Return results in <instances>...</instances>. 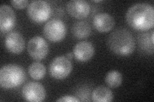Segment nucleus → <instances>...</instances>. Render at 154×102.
Returning <instances> with one entry per match:
<instances>
[{
	"instance_id": "obj_9",
	"label": "nucleus",
	"mask_w": 154,
	"mask_h": 102,
	"mask_svg": "<svg viewBox=\"0 0 154 102\" xmlns=\"http://www.w3.org/2000/svg\"><path fill=\"white\" fill-rule=\"evenodd\" d=\"M16 16L12 8L7 4L0 7V29L2 32L12 30L16 25Z\"/></svg>"
},
{
	"instance_id": "obj_15",
	"label": "nucleus",
	"mask_w": 154,
	"mask_h": 102,
	"mask_svg": "<svg viewBox=\"0 0 154 102\" xmlns=\"http://www.w3.org/2000/svg\"><path fill=\"white\" fill-rule=\"evenodd\" d=\"M73 35L79 39H83L89 36L91 33V26L87 22L79 21L75 22L71 28Z\"/></svg>"
},
{
	"instance_id": "obj_18",
	"label": "nucleus",
	"mask_w": 154,
	"mask_h": 102,
	"mask_svg": "<svg viewBox=\"0 0 154 102\" xmlns=\"http://www.w3.org/2000/svg\"><path fill=\"white\" fill-rule=\"evenodd\" d=\"M150 35L148 33H141L138 36V42L143 51L153 54V43L152 42Z\"/></svg>"
},
{
	"instance_id": "obj_17",
	"label": "nucleus",
	"mask_w": 154,
	"mask_h": 102,
	"mask_svg": "<svg viewBox=\"0 0 154 102\" xmlns=\"http://www.w3.org/2000/svg\"><path fill=\"white\" fill-rule=\"evenodd\" d=\"M123 77L121 73L117 70L109 71L105 76V82L108 86L112 88H116L122 84Z\"/></svg>"
},
{
	"instance_id": "obj_10",
	"label": "nucleus",
	"mask_w": 154,
	"mask_h": 102,
	"mask_svg": "<svg viewBox=\"0 0 154 102\" xmlns=\"http://www.w3.org/2000/svg\"><path fill=\"white\" fill-rule=\"evenodd\" d=\"M67 10L70 15L76 19H84L90 13L89 4L84 0H71L66 4Z\"/></svg>"
},
{
	"instance_id": "obj_13",
	"label": "nucleus",
	"mask_w": 154,
	"mask_h": 102,
	"mask_svg": "<svg viewBox=\"0 0 154 102\" xmlns=\"http://www.w3.org/2000/svg\"><path fill=\"white\" fill-rule=\"evenodd\" d=\"M115 24L114 18L108 13H99L94 17L93 25L96 30L106 33L110 31Z\"/></svg>"
},
{
	"instance_id": "obj_22",
	"label": "nucleus",
	"mask_w": 154,
	"mask_h": 102,
	"mask_svg": "<svg viewBox=\"0 0 154 102\" xmlns=\"http://www.w3.org/2000/svg\"><path fill=\"white\" fill-rule=\"evenodd\" d=\"M94 2H96V3H99V2H102V1H99V0H98V1H94Z\"/></svg>"
},
{
	"instance_id": "obj_12",
	"label": "nucleus",
	"mask_w": 154,
	"mask_h": 102,
	"mask_svg": "<svg viewBox=\"0 0 154 102\" xmlns=\"http://www.w3.org/2000/svg\"><path fill=\"white\" fill-rule=\"evenodd\" d=\"M7 50L13 54H20L25 48V40L18 32H11L5 38V42Z\"/></svg>"
},
{
	"instance_id": "obj_20",
	"label": "nucleus",
	"mask_w": 154,
	"mask_h": 102,
	"mask_svg": "<svg viewBox=\"0 0 154 102\" xmlns=\"http://www.w3.org/2000/svg\"><path fill=\"white\" fill-rule=\"evenodd\" d=\"M58 102H79L80 100H79L76 97L70 95H66L60 97L59 99L57 100Z\"/></svg>"
},
{
	"instance_id": "obj_11",
	"label": "nucleus",
	"mask_w": 154,
	"mask_h": 102,
	"mask_svg": "<svg viewBox=\"0 0 154 102\" xmlns=\"http://www.w3.org/2000/svg\"><path fill=\"white\" fill-rule=\"evenodd\" d=\"M94 54V48L91 42L83 41L76 43L73 49L75 59L80 62L90 60Z\"/></svg>"
},
{
	"instance_id": "obj_4",
	"label": "nucleus",
	"mask_w": 154,
	"mask_h": 102,
	"mask_svg": "<svg viewBox=\"0 0 154 102\" xmlns=\"http://www.w3.org/2000/svg\"><path fill=\"white\" fill-rule=\"evenodd\" d=\"M28 17L37 23L45 22L50 18L51 10L50 4L42 0L33 1L28 4L27 10Z\"/></svg>"
},
{
	"instance_id": "obj_1",
	"label": "nucleus",
	"mask_w": 154,
	"mask_h": 102,
	"mask_svg": "<svg viewBox=\"0 0 154 102\" xmlns=\"http://www.w3.org/2000/svg\"><path fill=\"white\" fill-rule=\"evenodd\" d=\"M126 21L128 25L134 30H150L154 25L153 7L145 3L135 4L127 10Z\"/></svg>"
},
{
	"instance_id": "obj_2",
	"label": "nucleus",
	"mask_w": 154,
	"mask_h": 102,
	"mask_svg": "<svg viewBox=\"0 0 154 102\" xmlns=\"http://www.w3.org/2000/svg\"><path fill=\"white\" fill-rule=\"evenodd\" d=\"M109 48L119 56L131 54L136 47L132 33L125 28H118L110 34L107 39Z\"/></svg>"
},
{
	"instance_id": "obj_6",
	"label": "nucleus",
	"mask_w": 154,
	"mask_h": 102,
	"mask_svg": "<svg viewBox=\"0 0 154 102\" xmlns=\"http://www.w3.org/2000/svg\"><path fill=\"white\" fill-rule=\"evenodd\" d=\"M73 69V65L65 56H58L53 60L49 66L51 76L56 79H64L68 76Z\"/></svg>"
},
{
	"instance_id": "obj_14",
	"label": "nucleus",
	"mask_w": 154,
	"mask_h": 102,
	"mask_svg": "<svg viewBox=\"0 0 154 102\" xmlns=\"http://www.w3.org/2000/svg\"><path fill=\"white\" fill-rule=\"evenodd\" d=\"M92 99L95 102H109L113 99V94L108 87L100 86L94 89Z\"/></svg>"
},
{
	"instance_id": "obj_21",
	"label": "nucleus",
	"mask_w": 154,
	"mask_h": 102,
	"mask_svg": "<svg viewBox=\"0 0 154 102\" xmlns=\"http://www.w3.org/2000/svg\"><path fill=\"white\" fill-rule=\"evenodd\" d=\"M66 57L67 58V59H69V60H71L72 58H73V54H72L71 52H69V53H67V54H66Z\"/></svg>"
},
{
	"instance_id": "obj_19",
	"label": "nucleus",
	"mask_w": 154,
	"mask_h": 102,
	"mask_svg": "<svg viewBox=\"0 0 154 102\" xmlns=\"http://www.w3.org/2000/svg\"><path fill=\"white\" fill-rule=\"evenodd\" d=\"M11 2L14 7L18 9L25 8L29 3L28 0H13Z\"/></svg>"
},
{
	"instance_id": "obj_7",
	"label": "nucleus",
	"mask_w": 154,
	"mask_h": 102,
	"mask_svg": "<svg viewBox=\"0 0 154 102\" xmlns=\"http://www.w3.org/2000/svg\"><path fill=\"white\" fill-rule=\"evenodd\" d=\"M27 50L32 59L39 61L45 59L47 56L49 52V46L45 38L36 36L29 40Z\"/></svg>"
},
{
	"instance_id": "obj_3",
	"label": "nucleus",
	"mask_w": 154,
	"mask_h": 102,
	"mask_svg": "<svg viewBox=\"0 0 154 102\" xmlns=\"http://www.w3.org/2000/svg\"><path fill=\"white\" fill-rule=\"evenodd\" d=\"M26 77L25 71L21 66L6 65L0 70V85L4 89L15 88L25 82Z\"/></svg>"
},
{
	"instance_id": "obj_16",
	"label": "nucleus",
	"mask_w": 154,
	"mask_h": 102,
	"mask_svg": "<svg viewBox=\"0 0 154 102\" xmlns=\"http://www.w3.org/2000/svg\"><path fill=\"white\" fill-rule=\"evenodd\" d=\"M28 74L33 79L41 80L44 78L46 74V68L42 63L34 62L29 66Z\"/></svg>"
},
{
	"instance_id": "obj_5",
	"label": "nucleus",
	"mask_w": 154,
	"mask_h": 102,
	"mask_svg": "<svg viewBox=\"0 0 154 102\" xmlns=\"http://www.w3.org/2000/svg\"><path fill=\"white\" fill-rule=\"evenodd\" d=\"M43 33L48 40L52 42H59L66 36L65 24L59 19H53L46 22L43 28Z\"/></svg>"
},
{
	"instance_id": "obj_8",
	"label": "nucleus",
	"mask_w": 154,
	"mask_h": 102,
	"mask_svg": "<svg viewBox=\"0 0 154 102\" xmlns=\"http://www.w3.org/2000/svg\"><path fill=\"white\" fill-rule=\"evenodd\" d=\"M22 96L27 101L39 102L45 99L46 91L42 84L36 82H30L23 86Z\"/></svg>"
}]
</instances>
